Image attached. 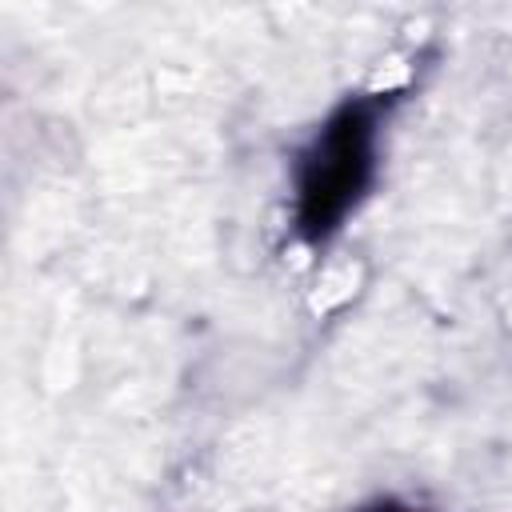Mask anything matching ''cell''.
Instances as JSON below:
<instances>
[{
	"mask_svg": "<svg viewBox=\"0 0 512 512\" xmlns=\"http://www.w3.org/2000/svg\"><path fill=\"white\" fill-rule=\"evenodd\" d=\"M364 128L356 120L336 124V132L324 136L316 164H312V180H308V204H312V220L332 216L336 208H344L348 192L356 188V168L364 164Z\"/></svg>",
	"mask_w": 512,
	"mask_h": 512,
	"instance_id": "cell-1",
	"label": "cell"
}]
</instances>
